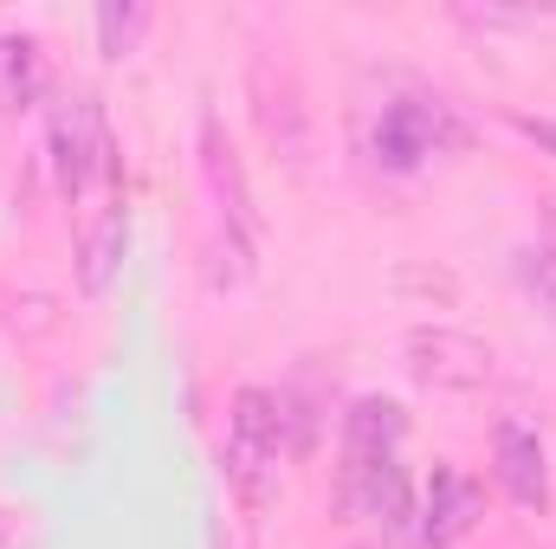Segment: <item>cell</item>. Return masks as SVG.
I'll list each match as a JSON object with an SVG mask.
<instances>
[{"label": "cell", "mask_w": 556, "mask_h": 549, "mask_svg": "<svg viewBox=\"0 0 556 549\" xmlns=\"http://www.w3.org/2000/svg\"><path fill=\"white\" fill-rule=\"evenodd\" d=\"M402 439H408V420L395 401H356V413L343 420V505L402 531L415 518V498H408V472H402Z\"/></svg>", "instance_id": "1"}, {"label": "cell", "mask_w": 556, "mask_h": 549, "mask_svg": "<svg viewBox=\"0 0 556 549\" xmlns=\"http://www.w3.org/2000/svg\"><path fill=\"white\" fill-rule=\"evenodd\" d=\"M278 459H285V408L273 388H240L220 439V478L247 511H266L278 491Z\"/></svg>", "instance_id": "2"}, {"label": "cell", "mask_w": 556, "mask_h": 549, "mask_svg": "<svg viewBox=\"0 0 556 549\" xmlns=\"http://www.w3.org/2000/svg\"><path fill=\"white\" fill-rule=\"evenodd\" d=\"M117 168H124V155H117V137L104 124V104L91 91L59 98V111H52V175H59V194L85 207Z\"/></svg>", "instance_id": "3"}, {"label": "cell", "mask_w": 556, "mask_h": 549, "mask_svg": "<svg viewBox=\"0 0 556 549\" xmlns=\"http://www.w3.org/2000/svg\"><path fill=\"white\" fill-rule=\"evenodd\" d=\"M402 356H408V375L433 395H479L492 382V343L459 323H415Z\"/></svg>", "instance_id": "4"}, {"label": "cell", "mask_w": 556, "mask_h": 549, "mask_svg": "<svg viewBox=\"0 0 556 549\" xmlns=\"http://www.w3.org/2000/svg\"><path fill=\"white\" fill-rule=\"evenodd\" d=\"M124 246H130V181L124 168L78 207V284L91 297L111 291V278L124 266Z\"/></svg>", "instance_id": "5"}, {"label": "cell", "mask_w": 556, "mask_h": 549, "mask_svg": "<svg viewBox=\"0 0 556 549\" xmlns=\"http://www.w3.org/2000/svg\"><path fill=\"white\" fill-rule=\"evenodd\" d=\"M492 465H498V485L518 511H544L551 505V465H544V439L538 426L525 420H498L492 433Z\"/></svg>", "instance_id": "6"}, {"label": "cell", "mask_w": 556, "mask_h": 549, "mask_svg": "<svg viewBox=\"0 0 556 549\" xmlns=\"http://www.w3.org/2000/svg\"><path fill=\"white\" fill-rule=\"evenodd\" d=\"M472 518H479V485H472L466 472L440 465V472L427 478V518H420V544H427V549L459 544V537L472 531Z\"/></svg>", "instance_id": "7"}, {"label": "cell", "mask_w": 556, "mask_h": 549, "mask_svg": "<svg viewBox=\"0 0 556 549\" xmlns=\"http://www.w3.org/2000/svg\"><path fill=\"white\" fill-rule=\"evenodd\" d=\"M376 149H382L395 168H415L420 155L440 149V104H427V98H402V104H389L382 124H376Z\"/></svg>", "instance_id": "8"}, {"label": "cell", "mask_w": 556, "mask_h": 549, "mask_svg": "<svg viewBox=\"0 0 556 549\" xmlns=\"http://www.w3.org/2000/svg\"><path fill=\"white\" fill-rule=\"evenodd\" d=\"M46 85V65H39V46L26 33H0V111H26Z\"/></svg>", "instance_id": "9"}, {"label": "cell", "mask_w": 556, "mask_h": 549, "mask_svg": "<svg viewBox=\"0 0 556 549\" xmlns=\"http://www.w3.org/2000/svg\"><path fill=\"white\" fill-rule=\"evenodd\" d=\"M142 26H149V13H142V7H104V13H98L104 59H124V52H130V39H137Z\"/></svg>", "instance_id": "10"}, {"label": "cell", "mask_w": 556, "mask_h": 549, "mask_svg": "<svg viewBox=\"0 0 556 549\" xmlns=\"http://www.w3.org/2000/svg\"><path fill=\"white\" fill-rule=\"evenodd\" d=\"M518 278H525V291H538L556 310V253L551 246H525V253H518Z\"/></svg>", "instance_id": "11"}, {"label": "cell", "mask_w": 556, "mask_h": 549, "mask_svg": "<svg viewBox=\"0 0 556 549\" xmlns=\"http://www.w3.org/2000/svg\"><path fill=\"white\" fill-rule=\"evenodd\" d=\"M518 137H531V142H544L556 155V117H518Z\"/></svg>", "instance_id": "12"}, {"label": "cell", "mask_w": 556, "mask_h": 549, "mask_svg": "<svg viewBox=\"0 0 556 549\" xmlns=\"http://www.w3.org/2000/svg\"><path fill=\"white\" fill-rule=\"evenodd\" d=\"M0 549H20V511L0 505Z\"/></svg>", "instance_id": "13"}]
</instances>
